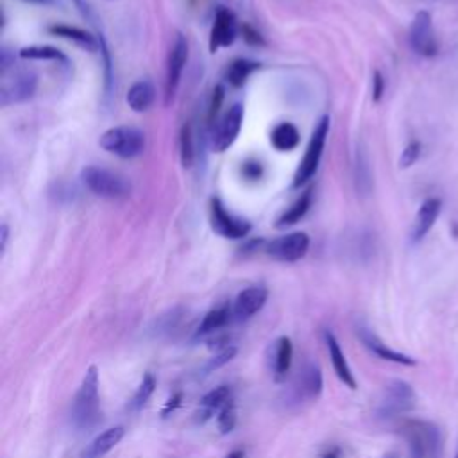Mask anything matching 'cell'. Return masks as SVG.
Wrapping results in <instances>:
<instances>
[{
	"instance_id": "d6a6232c",
	"label": "cell",
	"mask_w": 458,
	"mask_h": 458,
	"mask_svg": "<svg viewBox=\"0 0 458 458\" xmlns=\"http://www.w3.org/2000/svg\"><path fill=\"white\" fill-rule=\"evenodd\" d=\"M236 352H238V349H236L234 345H227V347H224L218 354H215V356L206 363L204 370H206V372H213L215 369H220L222 365L229 363V361L236 356Z\"/></svg>"
},
{
	"instance_id": "ee69618b",
	"label": "cell",
	"mask_w": 458,
	"mask_h": 458,
	"mask_svg": "<svg viewBox=\"0 0 458 458\" xmlns=\"http://www.w3.org/2000/svg\"><path fill=\"white\" fill-rule=\"evenodd\" d=\"M454 458H458V453H456V456H454Z\"/></svg>"
},
{
	"instance_id": "2e32d148",
	"label": "cell",
	"mask_w": 458,
	"mask_h": 458,
	"mask_svg": "<svg viewBox=\"0 0 458 458\" xmlns=\"http://www.w3.org/2000/svg\"><path fill=\"white\" fill-rule=\"evenodd\" d=\"M440 209H442V200L437 197H429L420 204V208L415 215L413 225H411V233H410L413 243L420 242L429 233V229L433 227L435 220L440 215Z\"/></svg>"
},
{
	"instance_id": "4dcf8cb0",
	"label": "cell",
	"mask_w": 458,
	"mask_h": 458,
	"mask_svg": "<svg viewBox=\"0 0 458 458\" xmlns=\"http://www.w3.org/2000/svg\"><path fill=\"white\" fill-rule=\"evenodd\" d=\"M216 424H218V429L222 435L229 433L234 429L236 426V406H234V401L227 403L216 415Z\"/></svg>"
},
{
	"instance_id": "b9f144b4",
	"label": "cell",
	"mask_w": 458,
	"mask_h": 458,
	"mask_svg": "<svg viewBox=\"0 0 458 458\" xmlns=\"http://www.w3.org/2000/svg\"><path fill=\"white\" fill-rule=\"evenodd\" d=\"M27 2H38V4H50L52 0H27Z\"/></svg>"
},
{
	"instance_id": "7a4b0ae2",
	"label": "cell",
	"mask_w": 458,
	"mask_h": 458,
	"mask_svg": "<svg viewBox=\"0 0 458 458\" xmlns=\"http://www.w3.org/2000/svg\"><path fill=\"white\" fill-rule=\"evenodd\" d=\"M410 458H442V433L437 424L422 419H408L401 426Z\"/></svg>"
},
{
	"instance_id": "277c9868",
	"label": "cell",
	"mask_w": 458,
	"mask_h": 458,
	"mask_svg": "<svg viewBox=\"0 0 458 458\" xmlns=\"http://www.w3.org/2000/svg\"><path fill=\"white\" fill-rule=\"evenodd\" d=\"M98 145L109 154L131 159L145 150V132L131 125L111 127L100 136Z\"/></svg>"
},
{
	"instance_id": "6da1fadb",
	"label": "cell",
	"mask_w": 458,
	"mask_h": 458,
	"mask_svg": "<svg viewBox=\"0 0 458 458\" xmlns=\"http://www.w3.org/2000/svg\"><path fill=\"white\" fill-rule=\"evenodd\" d=\"M72 424L77 429H91L100 420V395H98V369L89 365L73 397Z\"/></svg>"
},
{
	"instance_id": "60d3db41",
	"label": "cell",
	"mask_w": 458,
	"mask_h": 458,
	"mask_svg": "<svg viewBox=\"0 0 458 458\" xmlns=\"http://www.w3.org/2000/svg\"><path fill=\"white\" fill-rule=\"evenodd\" d=\"M225 458H245V453H243L242 449H234V451H231Z\"/></svg>"
},
{
	"instance_id": "f35d334b",
	"label": "cell",
	"mask_w": 458,
	"mask_h": 458,
	"mask_svg": "<svg viewBox=\"0 0 458 458\" xmlns=\"http://www.w3.org/2000/svg\"><path fill=\"white\" fill-rule=\"evenodd\" d=\"M7 236H9V229H7L5 224H2V227H0V249H2V250H5Z\"/></svg>"
},
{
	"instance_id": "9a60e30c",
	"label": "cell",
	"mask_w": 458,
	"mask_h": 458,
	"mask_svg": "<svg viewBox=\"0 0 458 458\" xmlns=\"http://www.w3.org/2000/svg\"><path fill=\"white\" fill-rule=\"evenodd\" d=\"M270 370L274 379L284 381L290 367H292V356H293V345L292 340L288 336H279L277 340H274V344L270 345Z\"/></svg>"
},
{
	"instance_id": "5b68a950",
	"label": "cell",
	"mask_w": 458,
	"mask_h": 458,
	"mask_svg": "<svg viewBox=\"0 0 458 458\" xmlns=\"http://www.w3.org/2000/svg\"><path fill=\"white\" fill-rule=\"evenodd\" d=\"M38 88V75L29 68H13L2 73L0 82V104L11 106L29 100Z\"/></svg>"
},
{
	"instance_id": "8d00e7d4",
	"label": "cell",
	"mask_w": 458,
	"mask_h": 458,
	"mask_svg": "<svg viewBox=\"0 0 458 458\" xmlns=\"http://www.w3.org/2000/svg\"><path fill=\"white\" fill-rule=\"evenodd\" d=\"M213 93H215V95H213V102H211V107H209V118H211V120H213V114H216V111H218V107H220V102H222V98H224V88H222V86H216Z\"/></svg>"
},
{
	"instance_id": "5bb4252c",
	"label": "cell",
	"mask_w": 458,
	"mask_h": 458,
	"mask_svg": "<svg viewBox=\"0 0 458 458\" xmlns=\"http://www.w3.org/2000/svg\"><path fill=\"white\" fill-rule=\"evenodd\" d=\"M267 299H268V290L265 286H249L236 295L233 302V315L238 320L250 318L265 306Z\"/></svg>"
},
{
	"instance_id": "1f68e13d",
	"label": "cell",
	"mask_w": 458,
	"mask_h": 458,
	"mask_svg": "<svg viewBox=\"0 0 458 458\" xmlns=\"http://www.w3.org/2000/svg\"><path fill=\"white\" fill-rule=\"evenodd\" d=\"M179 147H181V161L182 166H191L193 161V140H191V131L188 125L181 129V138H179Z\"/></svg>"
},
{
	"instance_id": "7bdbcfd3",
	"label": "cell",
	"mask_w": 458,
	"mask_h": 458,
	"mask_svg": "<svg viewBox=\"0 0 458 458\" xmlns=\"http://www.w3.org/2000/svg\"><path fill=\"white\" fill-rule=\"evenodd\" d=\"M385 458H397V456H392V454H388V456H385Z\"/></svg>"
},
{
	"instance_id": "44dd1931",
	"label": "cell",
	"mask_w": 458,
	"mask_h": 458,
	"mask_svg": "<svg viewBox=\"0 0 458 458\" xmlns=\"http://www.w3.org/2000/svg\"><path fill=\"white\" fill-rule=\"evenodd\" d=\"M123 435H125V428L123 426L107 428L106 431H102L100 435H97L93 438V442L84 451L82 458H102L104 454H107L123 438Z\"/></svg>"
},
{
	"instance_id": "836d02e7",
	"label": "cell",
	"mask_w": 458,
	"mask_h": 458,
	"mask_svg": "<svg viewBox=\"0 0 458 458\" xmlns=\"http://www.w3.org/2000/svg\"><path fill=\"white\" fill-rule=\"evenodd\" d=\"M420 150H422L420 141H410V143L403 148V152H401L399 168H410L411 165H415V161H417L419 156H420Z\"/></svg>"
},
{
	"instance_id": "ba28073f",
	"label": "cell",
	"mask_w": 458,
	"mask_h": 458,
	"mask_svg": "<svg viewBox=\"0 0 458 458\" xmlns=\"http://www.w3.org/2000/svg\"><path fill=\"white\" fill-rule=\"evenodd\" d=\"M209 220H211V229L222 238L238 240L250 233V224L229 213L222 204V200L216 197H213L209 202Z\"/></svg>"
},
{
	"instance_id": "f546056e",
	"label": "cell",
	"mask_w": 458,
	"mask_h": 458,
	"mask_svg": "<svg viewBox=\"0 0 458 458\" xmlns=\"http://www.w3.org/2000/svg\"><path fill=\"white\" fill-rule=\"evenodd\" d=\"M154 390H156V376H154L152 372H147V374L143 376L141 383L138 385V388H136L132 399L129 401V410H131V411L141 410V408L147 404V401L150 399V395L154 394Z\"/></svg>"
},
{
	"instance_id": "f1b7e54d",
	"label": "cell",
	"mask_w": 458,
	"mask_h": 458,
	"mask_svg": "<svg viewBox=\"0 0 458 458\" xmlns=\"http://www.w3.org/2000/svg\"><path fill=\"white\" fill-rule=\"evenodd\" d=\"M311 206V190H306L290 208H286V211L277 218V227H286V225H293L297 224L310 209Z\"/></svg>"
},
{
	"instance_id": "e0dca14e",
	"label": "cell",
	"mask_w": 458,
	"mask_h": 458,
	"mask_svg": "<svg viewBox=\"0 0 458 458\" xmlns=\"http://www.w3.org/2000/svg\"><path fill=\"white\" fill-rule=\"evenodd\" d=\"M358 336H360L361 344H363L372 354H376V356L381 358V360L394 361V363H399V365H410V367L417 363L415 358H411V356H408V354H403V352H399V351L390 349L386 344H383V342H381L370 329H367V327H360V329H358Z\"/></svg>"
},
{
	"instance_id": "7c38bea8",
	"label": "cell",
	"mask_w": 458,
	"mask_h": 458,
	"mask_svg": "<svg viewBox=\"0 0 458 458\" xmlns=\"http://www.w3.org/2000/svg\"><path fill=\"white\" fill-rule=\"evenodd\" d=\"M242 122H243V106L233 104L227 109V113L224 114L222 122L218 123L216 132L213 134L215 152H224L234 143V140L238 138V132L242 129Z\"/></svg>"
},
{
	"instance_id": "603a6c76",
	"label": "cell",
	"mask_w": 458,
	"mask_h": 458,
	"mask_svg": "<svg viewBox=\"0 0 458 458\" xmlns=\"http://www.w3.org/2000/svg\"><path fill=\"white\" fill-rule=\"evenodd\" d=\"M48 30L59 38H64L68 41H73L75 45L86 48V50H98L100 47V39H97L95 36H91L89 32H86L84 29H79V27H72V25H64V23H59V25H52L48 27Z\"/></svg>"
},
{
	"instance_id": "52a82bcc",
	"label": "cell",
	"mask_w": 458,
	"mask_h": 458,
	"mask_svg": "<svg viewBox=\"0 0 458 458\" xmlns=\"http://www.w3.org/2000/svg\"><path fill=\"white\" fill-rule=\"evenodd\" d=\"M413 404H415L413 388L406 381L395 379L385 386L383 397L377 406V415L383 419H390L404 411H410Z\"/></svg>"
},
{
	"instance_id": "7402d4cb",
	"label": "cell",
	"mask_w": 458,
	"mask_h": 458,
	"mask_svg": "<svg viewBox=\"0 0 458 458\" xmlns=\"http://www.w3.org/2000/svg\"><path fill=\"white\" fill-rule=\"evenodd\" d=\"M154 98H156V88H154V84H152L150 81H147V79L136 81V82L129 88L127 97H125L129 107H131L132 111H136V113L147 111V109L154 104Z\"/></svg>"
},
{
	"instance_id": "e575fe53",
	"label": "cell",
	"mask_w": 458,
	"mask_h": 458,
	"mask_svg": "<svg viewBox=\"0 0 458 458\" xmlns=\"http://www.w3.org/2000/svg\"><path fill=\"white\" fill-rule=\"evenodd\" d=\"M383 91H385V79H383V73L376 70L372 73V100L379 102L383 97Z\"/></svg>"
},
{
	"instance_id": "74e56055",
	"label": "cell",
	"mask_w": 458,
	"mask_h": 458,
	"mask_svg": "<svg viewBox=\"0 0 458 458\" xmlns=\"http://www.w3.org/2000/svg\"><path fill=\"white\" fill-rule=\"evenodd\" d=\"M243 34H247V36H245V39H247V41H250V43H254V45H258V43L261 45V43H263L261 36H259L258 32H254L250 27H245V29H243Z\"/></svg>"
},
{
	"instance_id": "4316f807",
	"label": "cell",
	"mask_w": 458,
	"mask_h": 458,
	"mask_svg": "<svg viewBox=\"0 0 458 458\" xmlns=\"http://www.w3.org/2000/svg\"><path fill=\"white\" fill-rule=\"evenodd\" d=\"M259 68V63L256 61H250V59H234L227 70H225V81L231 84V86H243L245 81Z\"/></svg>"
},
{
	"instance_id": "8992f818",
	"label": "cell",
	"mask_w": 458,
	"mask_h": 458,
	"mask_svg": "<svg viewBox=\"0 0 458 458\" xmlns=\"http://www.w3.org/2000/svg\"><path fill=\"white\" fill-rule=\"evenodd\" d=\"M327 132H329V118L322 116L318 120L317 127L311 132V138H310V143L306 147L304 157L301 159V163L297 166V172L293 175V186L295 188L308 182L315 175V172L318 168V163H320V157H322V152H324Z\"/></svg>"
},
{
	"instance_id": "30bf717a",
	"label": "cell",
	"mask_w": 458,
	"mask_h": 458,
	"mask_svg": "<svg viewBox=\"0 0 458 458\" xmlns=\"http://www.w3.org/2000/svg\"><path fill=\"white\" fill-rule=\"evenodd\" d=\"M310 249V238L306 233L297 231V233H288L283 234L279 238L270 240L265 245V252L277 261H284V263H293L299 261L301 258L306 256Z\"/></svg>"
},
{
	"instance_id": "4fadbf2b",
	"label": "cell",
	"mask_w": 458,
	"mask_h": 458,
	"mask_svg": "<svg viewBox=\"0 0 458 458\" xmlns=\"http://www.w3.org/2000/svg\"><path fill=\"white\" fill-rule=\"evenodd\" d=\"M236 34H238V25H236L234 14L227 7L220 5L215 13V21L209 34V50L216 52L222 47L233 45V41L236 39Z\"/></svg>"
},
{
	"instance_id": "ab89813d",
	"label": "cell",
	"mask_w": 458,
	"mask_h": 458,
	"mask_svg": "<svg viewBox=\"0 0 458 458\" xmlns=\"http://www.w3.org/2000/svg\"><path fill=\"white\" fill-rule=\"evenodd\" d=\"M320 458H340V449L338 447H329L326 453L320 454Z\"/></svg>"
},
{
	"instance_id": "8fae6325",
	"label": "cell",
	"mask_w": 458,
	"mask_h": 458,
	"mask_svg": "<svg viewBox=\"0 0 458 458\" xmlns=\"http://www.w3.org/2000/svg\"><path fill=\"white\" fill-rule=\"evenodd\" d=\"M186 61H188V41L182 34H175L168 52V59H166V81H165L166 100H170L177 91Z\"/></svg>"
},
{
	"instance_id": "ac0fdd59",
	"label": "cell",
	"mask_w": 458,
	"mask_h": 458,
	"mask_svg": "<svg viewBox=\"0 0 458 458\" xmlns=\"http://www.w3.org/2000/svg\"><path fill=\"white\" fill-rule=\"evenodd\" d=\"M324 340H326V345H327V352H329V360L333 363V370L336 372L338 379L349 386L351 390H356V379H354V374L345 360V354L344 351L340 349V344L338 340L335 338V335L331 331H324Z\"/></svg>"
},
{
	"instance_id": "d4e9b609",
	"label": "cell",
	"mask_w": 458,
	"mask_h": 458,
	"mask_svg": "<svg viewBox=\"0 0 458 458\" xmlns=\"http://www.w3.org/2000/svg\"><path fill=\"white\" fill-rule=\"evenodd\" d=\"M299 379H301V385H299L301 394H302L306 399H317V397L322 394V385H324V381H322V372H320L318 365L308 363V365L302 369Z\"/></svg>"
},
{
	"instance_id": "d590c367",
	"label": "cell",
	"mask_w": 458,
	"mask_h": 458,
	"mask_svg": "<svg viewBox=\"0 0 458 458\" xmlns=\"http://www.w3.org/2000/svg\"><path fill=\"white\" fill-rule=\"evenodd\" d=\"M181 399H182V394H181V392L174 394V395L166 401V404H165L161 415H163V417H168L172 411H175V410L179 408V404H181Z\"/></svg>"
},
{
	"instance_id": "484cf974",
	"label": "cell",
	"mask_w": 458,
	"mask_h": 458,
	"mask_svg": "<svg viewBox=\"0 0 458 458\" xmlns=\"http://www.w3.org/2000/svg\"><path fill=\"white\" fill-rule=\"evenodd\" d=\"M20 59H29V61H59V63H68V57L55 47L50 45H30L23 47L18 52Z\"/></svg>"
},
{
	"instance_id": "83f0119b",
	"label": "cell",
	"mask_w": 458,
	"mask_h": 458,
	"mask_svg": "<svg viewBox=\"0 0 458 458\" xmlns=\"http://www.w3.org/2000/svg\"><path fill=\"white\" fill-rule=\"evenodd\" d=\"M229 317H231L229 306H218V308L209 310L204 315V318L200 320L195 335L197 336H204V335H209L213 331H218L220 327H224L229 322Z\"/></svg>"
},
{
	"instance_id": "3957f363",
	"label": "cell",
	"mask_w": 458,
	"mask_h": 458,
	"mask_svg": "<svg viewBox=\"0 0 458 458\" xmlns=\"http://www.w3.org/2000/svg\"><path fill=\"white\" fill-rule=\"evenodd\" d=\"M81 179L84 186L102 199H125L131 195V184L120 174L102 168V166H86L81 172Z\"/></svg>"
},
{
	"instance_id": "cb8c5ba5",
	"label": "cell",
	"mask_w": 458,
	"mask_h": 458,
	"mask_svg": "<svg viewBox=\"0 0 458 458\" xmlns=\"http://www.w3.org/2000/svg\"><path fill=\"white\" fill-rule=\"evenodd\" d=\"M299 140H301V134H299L297 127L290 122L277 123L270 132V143L279 152H288V150L295 148L299 145Z\"/></svg>"
},
{
	"instance_id": "9c48e42d",
	"label": "cell",
	"mask_w": 458,
	"mask_h": 458,
	"mask_svg": "<svg viewBox=\"0 0 458 458\" xmlns=\"http://www.w3.org/2000/svg\"><path fill=\"white\" fill-rule=\"evenodd\" d=\"M410 47L415 54L422 57H433L438 52V43L433 32V18L428 11H419L413 16V21L410 25L408 32Z\"/></svg>"
},
{
	"instance_id": "d6986e66",
	"label": "cell",
	"mask_w": 458,
	"mask_h": 458,
	"mask_svg": "<svg viewBox=\"0 0 458 458\" xmlns=\"http://www.w3.org/2000/svg\"><path fill=\"white\" fill-rule=\"evenodd\" d=\"M233 401V390L227 385H220L213 390H209L202 399H200V406L197 410V422L204 424L206 420H209L215 413H218L227 403Z\"/></svg>"
},
{
	"instance_id": "ffe728a7",
	"label": "cell",
	"mask_w": 458,
	"mask_h": 458,
	"mask_svg": "<svg viewBox=\"0 0 458 458\" xmlns=\"http://www.w3.org/2000/svg\"><path fill=\"white\" fill-rule=\"evenodd\" d=\"M354 186L361 197H367L372 191V166L369 152L361 143L356 147L354 154Z\"/></svg>"
}]
</instances>
